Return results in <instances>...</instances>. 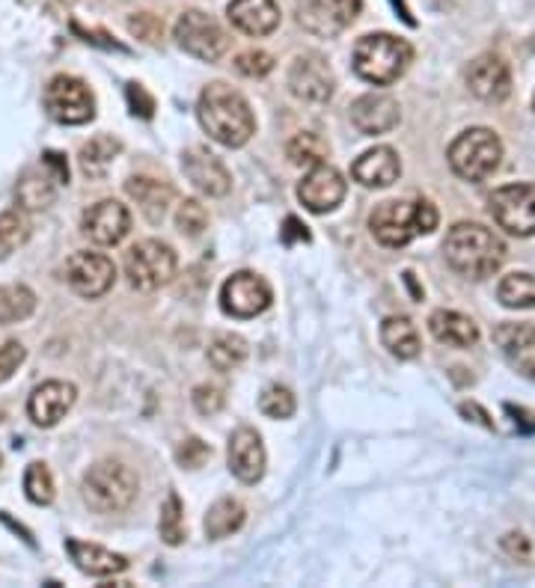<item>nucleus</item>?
Here are the masks:
<instances>
[{
	"label": "nucleus",
	"instance_id": "f257e3e1",
	"mask_svg": "<svg viewBox=\"0 0 535 588\" xmlns=\"http://www.w3.org/2000/svg\"><path fill=\"white\" fill-rule=\"evenodd\" d=\"M196 116H200L205 135L227 149H241L256 135V116H253L251 104L239 90H232L227 84L205 87L200 104H196Z\"/></svg>",
	"mask_w": 535,
	"mask_h": 588
},
{
	"label": "nucleus",
	"instance_id": "f03ea898",
	"mask_svg": "<svg viewBox=\"0 0 535 588\" xmlns=\"http://www.w3.org/2000/svg\"><path fill=\"white\" fill-rule=\"evenodd\" d=\"M444 256L449 268L470 280H485L500 271L506 261V244L494 229L482 223H456L446 232Z\"/></svg>",
	"mask_w": 535,
	"mask_h": 588
},
{
	"label": "nucleus",
	"instance_id": "7ed1b4c3",
	"mask_svg": "<svg viewBox=\"0 0 535 588\" xmlns=\"http://www.w3.org/2000/svg\"><path fill=\"white\" fill-rule=\"evenodd\" d=\"M437 220L441 215L429 200H387L375 205V212L369 215V229L378 244L399 250L417 235L434 232Z\"/></svg>",
	"mask_w": 535,
	"mask_h": 588
},
{
	"label": "nucleus",
	"instance_id": "20e7f679",
	"mask_svg": "<svg viewBox=\"0 0 535 588\" xmlns=\"http://www.w3.org/2000/svg\"><path fill=\"white\" fill-rule=\"evenodd\" d=\"M140 490V478L131 466L119 461H99L84 473L80 497L99 514H123L131 509Z\"/></svg>",
	"mask_w": 535,
	"mask_h": 588
},
{
	"label": "nucleus",
	"instance_id": "39448f33",
	"mask_svg": "<svg viewBox=\"0 0 535 588\" xmlns=\"http://www.w3.org/2000/svg\"><path fill=\"white\" fill-rule=\"evenodd\" d=\"M413 48L393 34H369L354 46V72L375 87H390L408 72Z\"/></svg>",
	"mask_w": 535,
	"mask_h": 588
},
{
	"label": "nucleus",
	"instance_id": "423d86ee",
	"mask_svg": "<svg viewBox=\"0 0 535 588\" xmlns=\"http://www.w3.org/2000/svg\"><path fill=\"white\" fill-rule=\"evenodd\" d=\"M446 158H449V167L458 179L485 181L500 167L502 143L491 128H468L453 140Z\"/></svg>",
	"mask_w": 535,
	"mask_h": 588
},
{
	"label": "nucleus",
	"instance_id": "0eeeda50",
	"mask_svg": "<svg viewBox=\"0 0 535 588\" xmlns=\"http://www.w3.org/2000/svg\"><path fill=\"white\" fill-rule=\"evenodd\" d=\"M176 268H179L176 250L155 238L137 241L126 253L128 285L137 292H158L161 285H167L176 277Z\"/></svg>",
	"mask_w": 535,
	"mask_h": 588
},
{
	"label": "nucleus",
	"instance_id": "6e6552de",
	"mask_svg": "<svg viewBox=\"0 0 535 588\" xmlns=\"http://www.w3.org/2000/svg\"><path fill=\"white\" fill-rule=\"evenodd\" d=\"M494 223L514 238L535 235V184H502L488 196Z\"/></svg>",
	"mask_w": 535,
	"mask_h": 588
},
{
	"label": "nucleus",
	"instance_id": "1a4fd4ad",
	"mask_svg": "<svg viewBox=\"0 0 535 588\" xmlns=\"http://www.w3.org/2000/svg\"><path fill=\"white\" fill-rule=\"evenodd\" d=\"M173 36H176V42H179L184 54L203 60V63H217V60L227 54V34H224L220 24H217L212 15H205V12H182L176 27H173Z\"/></svg>",
	"mask_w": 535,
	"mask_h": 588
},
{
	"label": "nucleus",
	"instance_id": "9d476101",
	"mask_svg": "<svg viewBox=\"0 0 535 588\" xmlns=\"http://www.w3.org/2000/svg\"><path fill=\"white\" fill-rule=\"evenodd\" d=\"M46 111L60 125H84L95 116V95L80 78L58 75L46 87Z\"/></svg>",
	"mask_w": 535,
	"mask_h": 588
},
{
	"label": "nucleus",
	"instance_id": "9b49d317",
	"mask_svg": "<svg viewBox=\"0 0 535 588\" xmlns=\"http://www.w3.org/2000/svg\"><path fill=\"white\" fill-rule=\"evenodd\" d=\"M66 283L72 292L87 301L104 297L116 283L114 259H107L104 253H90V250L72 253V259L66 261Z\"/></svg>",
	"mask_w": 535,
	"mask_h": 588
},
{
	"label": "nucleus",
	"instance_id": "f8f14e48",
	"mask_svg": "<svg viewBox=\"0 0 535 588\" xmlns=\"http://www.w3.org/2000/svg\"><path fill=\"white\" fill-rule=\"evenodd\" d=\"M271 285L259 273L239 271L229 277L220 289V306L232 318H256L271 306Z\"/></svg>",
	"mask_w": 535,
	"mask_h": 588
},
{
	"label": "nucleus",
	"instance_id": "ddd939ff",
	"mask_svg": "<svg viewBox=\"0 0 535 588\" xmlns=\"http://www.w3.org/2000/svg\"><path fill=\"white\" fill-rule=\"evenodd\" d=\"M297 200L313 215H328L333 208H340L345 200V179L336 167L328 161H321L316 167H309L304 181L297 184Z\"/></svg>",
	"mask_w": 535,
	"mask_h": 588
},
{
	"label": "nucleus",
	"instance_id": "4468645a",
	"mask_svg": "<svg viewBox=\"0 0 535 588\" xmlns=\"http://www.w3.org/2000/svg\"><path fill=\"white\" fill-rule=\"evenodd\" d=\"M360 12V0H301L297 22L304 30L316 36H336L354 24Z\"/></svg>",
	"mask_w": 535,
	"mask_h": 588
},
{
	"label": "nucleus",
	"instance_id": "2eb2a0df",
	"mask_svg": "<svg viewBox=\"0 0 535 588\" xmlns=\"http://www.w3.org/2000/svg\"><path fill=\"white\" fill-rule=\"evenodd\" d=\"M84 235L99 247H116L131 229V212L116 200H102L84 215Z\"/></svg>",
	"mask_w": 535,
	"mask_h": 588
},
{
	"label": "nucleus",
	"instance_id": "dca6fc26",
	"mask_svg": "<svg viewBox=\"0 0 535 588\" xmlns=\"http://www.w3.org/2000/svg\"><path fill=\"white\" fill-rule=\"evenodd\" d=\"M468 87L482 102L500 104L512 95V72L497 54H482L470 63Z\"/></svg>",
	"mask_w": 535,
	"mask_h": 588
},
{
	"label": "nucleus",
	"instance_id": "f3484780",
	"mask_svg": "<svg viewBox=\"0 0 535 588\" xmlns=\"http://www.w3.org/2000/svg\"><path fill=\"white\" fill-rule=\"evenodd\" d=\"M352 123L366 137L390 135L402 123V107L387 92H369L352 104Z\"/></svg>",
	"mask_w": 535,
	"mask_h": 588
},
{
	"label": "nucleus",
	"instance_id": "a211bd4d",
	"mask_svg": "<svg viewBox=\"0 0 535 588\" xmlns=\"http://www.w3.org/2000/svg\"><path fill=\"white\" fill-rule=\"evenodd\" d=\"M229 470L232 475L244 482V485H256L259 478L265 475V446L263 437H259V431L247 429V425H241V429L232 431V437H229Z\"/></svg>",
	"mask_w": 535,
	"mask_h": 588
},
{
	"label": "nucleus",
	"instance_id": "6ab92c4d",
	"mask_svg": "<svg viewBox=\"0 0 535 588\" xmlns=\"http://www.w3.org/2000/svg\"><path fill=\"white\" fill-rule=\"evenodd\" d=\"M75 398H78L75 384L46 381V384L36 386L30 398H27V417L34 419V425H39V429H54L60 419L72 410Z\"/></svg>",
	"mask_w": 535,
	"mask_h": 588
},
{
	"label": "nucleus",
	"instance_id": "aec40b11",
	"mask_svg": "<svg viewBox=\"0 0 535 588\" xmlns=\"http://www.w3.org/2000/svg\"><path fill=\"white\" fill-rule=\"evenodd\" d=\"M333 75L328 63L316 54H304V57H297L289 68V90L297 99H304V102H328L333 95Z\"/></svg>",
	"mask_w": 535,
	"mask_h": 588
},
{
	"label": "nucleus",
	"instance_id": "412c9836",
	"mask_svg": "<svg viewBox=\"0 0 535 588\" xmlns=\"http://www.w3.org/2000/svg\"><path fill=\"white\" fill-rule=\"evenodd\" d=\"M182 170L196 191L205 193V196H224L232 188V176H229L227 164L203 146H194L184 152Z\"/></svg>",
	"mask_w": 535,
	"mask_h": 588
},
{
	"label": "nucleus",
	"instance_id": "4be33fe9",
	"mask_svg": "<svg viewBox=\"0 0 535 588\" xmlns=\"http://www.w3.org/2000/svg\"><path fill=\"white\" fill-rule=\"evenodd\" d=\"M352 176L364 188H390L402 176L399 152L390 146L369 149V152H364L360 158L354 161Z\"/></svg>",
	"mask_w": 535,
	"mask_h": 588
},
{
	"label": "nucleus",
	"instance_id": "5701e85b",
	"mask_svg": "<svg viewBox=\"0 0 535 588\" xmlns=\"http://www.w3.org/2000/svg\"><path fill=\"white\" fill-rule=\"evenodd\" d=\"M227 15L247 36H271L280 27V7L273 0H232Z\"/></svg>",
	"mask_w": 535,
	"mask_h": 588
},
{
	"label": "nucleus",
	"instance_id": "b1692460",
	"mask_svg": "<svg viewBox=\"0 0 535 588\" xmlns=\"http://www.w3.org/2000/svg\"><path fill=\"white\" fill-rule=\"evenodd\" d=\"M66 550L68 555H72L75 567L84 571V574H90V577H114V574H123L128 567L126 555L114 553V550H104L99 544L68 538Z\"/></svg>",
	"mask_w": 535,
	"mask_h": 588
},
{
	"label": "nucleus",
	"instance_id": "393cba45",
	"mask_svg": "<svg viewBox=\"0 0 535 588\" xmlns=\"http://www.w3.org/2000/svg\"><path fill=\"white\" fill-rule=\"evenodd\" d=\"M429 330L437 342H444L449 348H473L479 342L476 321L453 309H437L429 316Z\"/></svg>",
	"mask_w": 535,
	"mask_h": 588
},
{
	"label": "nucleus",
	"instance_id": "a878e982",
	"mask_svg": "<svg viewBox=\"0 0 535 588\" xmlns=\"http://www.w3.org/2000/svg\"><path fill=\"white\" fill-rule=\"evenodd\" d=\"M128 196L140 205V212L147 217L149 223H161L164 215H167V205L173 200V191L167 184H161L155 179H147V176H135V179L126 181Z\"/></svg>",
	"mask_w": 535,
	"mask_h": 588
},
{
	"label": "nucleus",
	"instance_id": "bb28decb",
	"mask_svg": "<svg viewBox=\"0 0 535 588\" xmlns=\"http://www.w3.org/2000/svg\"><path fill=\"white\" fill-rule=\"evenodd\" d=\"M381 342H384V348H387L393 357H399V360L420 357V333L413 328V321L405 316L384 318V324H381Z\"/></svg>",
	"mask_w": 535,
	"mask_h": 588
},
{
	"label": "nucleus",
	"instance_id": "cd10ccee",
	"mask_svg": "<svg viewBox=\"0 0 535 588\" xmlns=\"http://www.w3.org/2000/svg\"><path fill=\"white\" fill-rule=\"evenodd\" d=\"M494 342L500 345V351L509 360L533 362L535 357V324L530 321H506L500 328L494 330Z\"/></svg>",
	"mask_w": 535,
	"mask_h": 588
},
{
	"label": "nucleus",
	"instance_id": "c85d7f7f",
	"mask_svg": "<svg viewBox=\"0 0 535 588\" xmlns=\"http://www.w3.org/2000/svg\"><path fill=\"white\" fill-rule=\"evenodd\" d=\"M58 176L30 170L18 181V188H15L18 208L22 212H42V208H48V205L54 203V196H58Z\"/></svg>",
	"mask_w": 535,
	"mask_h": 588
},
{
	"label": "nucleus",
	"instance_id": "c756f323",
	"mask_svg": "<svg viewBox=\"0 0 535 588\" xmlns=\"http://www.w3.org/2000/svg\"><path fill=\"white\" fill-rule=\"evenodd\" d=\"M244 517H247V511H244L239 499H217L215 506L208 509V514H205V535L212 541H220V538H227L232 532H239L244 526Z\"/></svg>",
	"mask_w": 535,
	"mask_h": 588
},
{
	"label": "nucleus",
	"instance_id": "7c9ffc66",
	"mask_svg": "<svg viewBox=\"0 0 535 588\" xmlns=\"http://www.w3.org/2000/svg\"><path fill=\"white\" fill-rule=\"evenodd\" d=\"M119 152H123V143L114 137H92L90 143L80 149V170L90 179H102Z\"/></svg>",
	"mask_w": 535,
	"mask_h": 588
},
{
	"label": "nucleus",
	"instance_id": "2f4dec72",
	"mask_svg": "<svg viewBox=\"0 0 535 588\" xmlns=\"http://www.w3.org/2000/svg\"><path fill=\"white\" fill-rule=\"evenodd\" d=\"M36 312V294L27 285H0V324H18Z\"/></svg>",
	"mask_w": 535,
	"mask_h": 588
},
{
	"label": "nucleus",
	"instance_id": "473e14b6",
	"mask_svg": "<svg viewBox=\"0 0 535 588\" xmlns=\"http://www.w3.org/2000/svg\"><path fill=\"white\" fill-rule=\"evenodd\" d=\"M247 360V342L239 333H217L208 345V362L215 372H232Z\"/></svg>",
	"mask_w": 535,
	"mask_h": 588
},
{
	"label": "nucleus",
	"instance_id": "72a5a7b5",
	"mask_svg": "<svg viewBox=\"0 0 535 588\" xmlns=\"http://www.w3.org/2000/svg\"><path fill=\"white\" fill-rule=\"evenodd\" d=\"M497 297L506 309H535V277L533 273H509L497 285Z\"/></svg>",
	"mask_w": 535,
	"mask_h": 588
},
{
	"label": "nucleus",
	"instance_id": "f704fd0d",
	"mask_svg": "<svg viewBox=\"0 0 535 588\" xmlns=\"http://www.w3.org/2000/svg\"><path fill=\"white\" fill-rule=\"evenodd\" d=\"M285 155L297 167H316L321 161H328V143L319 135H313V131H301V135L289 140Z\"/></svg>",
	"mask_w": 535,
	"mask_h": 588
},
{
	"label": "nucleus",
	"instance_id": "c9c22d12",
	"mask_svg": "<svg viewBox=\"0 0 535 588\" xmlns=\"http://www.w3.org/2000/svg\"><path fill=\"white\" fill-rule=\"evenodd\" d=\"M27 238H30V220L22 208L3 212L0 215V261L7 259L15 247H22Z\"/></svg>",
	"mask_w": 535,
	"mask_h": 588
},
{
	"label": "nucleus",
	"instance_id": "e433bc0d",
	"mask_svg": "<svg viewBox=\"0 0 535 588\" xmlns=\"http://www.w3.org/2000/svg\"><path fill=\"white\" fill-rule=\"evenodd\" d=\"M184 509H182V499L179 494H167L164 499V506H161V521H158V532L164 541L170 544V547H179L184 541Z\"/></svg>",
	"mask_w": 535,
	"mask_h": 588
},
{
	"label": "nucleus",
	"instance_id": "4c0bfd02",
	"mask_svg": "<svg viewBox=\"0 0 535 588\" xmlns=\"http://www.w3.org/2000/svg\"><path fill=\"white\" fill-rule=\"evenodd\" d=\"M24 494L34 506H51L54 499V478H51V470L46 464H34L24 470Z\"/></svg>",
	"mask_w": 535,
	"mask_h": 588
},
{
	"label": "nucleus",
	"instance_id": "58836bf2",
	"mask_svg": "<svg viewBox=\"0 0 535 588\" xmlns=\"http://www.w3.org/2000/svg\"><path fill=\"white\" fill-rule=\"evenodd\" d=\"M259 410H263L268 419H289L295 413V396H292V389L280 384L268 386L263 398H259Z\"/></svg>",
	"mask_w": 535,
	"mask_h": 588
},
{
	"label": "nucleus",
	"instance_id": "ea45409f",
	"mask_svg": "<svg viewBox=\"0 0 535 588\" xmlns=\"http://www.w3.org/2000/svg\"><path fill=\"white\" fill-rule=\"evenodd\" d=\"M176 227L188 238L203 235L205 227H208V212H205L196 200H184V203L179 205V215H176Z\"/></svg>",
	"mask_w": 535,
	"mask_h": 588
},
{
	"label": "nucleus",
	"instance_id": "a19ab883",
	"mask_svg": "<svg viewBox=\"0 0 535 588\" xmlns=\"http://www.w3.org/2000/svg\"><path fill=\"white\" fill-rule=\"evenodd\" d=\"M235 68L244 78H265L273 72V57L268 51H244L235 57Z\"/></svg>",
	"mask_w": 535,
	"mask_h": 588
},
{
	"label": "nucleus",
	"instance_id": "79ce46f5",
	"mask_svg": "<svg viewBox=\"0 0 535 588\" xmlns=\"http://www.w3.org/2000/svg\"><path fill=\"white\" fill-rule=\"evenodd\" d=\"M191 398H194L196 413H203V417H215V413H220V410H224V405H227L224 389L215 384H200Z\"/></svg>",
	"mask_w": 535,
	"mask_h": 588
},
{
	"label": "nucleus",
	"instance_id": "37998d69",
	"mask_svg": "<svg viewBox=\"0 0 535 588\" xmlns=\"http://www.w3.org/2000/svg\"><path fill=\"white\" fill-rule=\"evenodd\" d=\"M24 357H27V351H24V345L18 340L0 342V384H7L12 374L18 372Z\"/></svg>",
	"mask_w": 535,
	"mask_h": 588
},
{
	"label": "nucleus",
	"instance_id": "c03bdc74",
	"mask_svg": "<svg viewBox=\"0 0 535 588\" xmlns=\"http://www.w3.org/2000/svg\"><path fill=\"white\" fill-rule=\"evenodd\" d=\"M208 455H212V449H208L200 437H188V440L179 443L176 461H179V466H184V470H196V466H203L205 461H208Z\"/></svg>",
	"mask_w": 535,
	"mask_h": 588
},
{
	"label": "nucleus",
	"instance_id": "a18cd8bd",
	"mask_svg": "<svg viewBox=\"0 0 535 588\" xmlns=\"http://www.w3.org/2000/svg\"><path fill=\"white\" fill-rule=\"evenodd\" d=\"M128 30L135 36H140V39H147V42H158L161 34H164V24L155 18V15H149V12H140V15H135V18H128Z\"/></svg>",
	"mask_w": 535,
	"mask_h": 588
},
{
	"label": "nucleus",
	"instance_id": "49530a36",
	"mask_svg": "<svg viewBox=\"0 0 535 588\" xmlns=\"http://www.w3.org/2000/svg\"><path fill=\"white\" fill-rule=\"evenodd\" d=\"M502 550L514 559H530L533 553V547H530V538H524L521 532H509L506 538H502Z\"/></svg>",
	"mask_w": 535,
	"mask_h": 588
},
{
	"label": "nucleus",
	"instance_id": "de8ad7c7",
	"mask_svg": "<svg viewBox=\"0 0 535 588\" xmlns=\"http://www.w3.org/2000/svg\"><path fill=\"white\" fill-rule=\"evenodd\" d=\"M128 104H131V111H135L137 104H140V111H137V114L143 116V119H149V116H152V111H155V102L149 99L147 90H143L140 84H128Z\"/></svg>",
	"mask_w": 535,
	"mask_h": 588
},
{
	"label": "nucleus",
	"instance_id": "09e8293b",
	"mask_svg": "<svg viewBox=\"0 0 535 588\" xmlns=\"http://www.w3.org/2000/svg\"><path fill=\"white\" fill-rule=\"evenodd\" d=\"M280 238H283V244H295V241H309V232L297 217H289V220H285L283 235Z\"/></svg>",
	"mask_w": 535,
	"mask_h": 588
},
{
	"label": "nucleus",
	"instance_id": "8fccbe9b",
	"mask_svg": "<svg viewBox=\"0 0 535 588\" xmlns=\"http://www.w3.org/2000/svg\"><path fill=\"white\" fill-rule=\"evenodd\" d=\"M46 167L54 170L60 184H68V164L63 161V155H58V152H46Z\"/></svg>",
	"mask_w": 535,
	"mask_h": 588
},
{
	"label": "nucleus",
	"instance_id": "3c124183",
	"mask_svg": "<svg viewBox=\"0 0 535 588\" xmlns=\"http://www.w3.org/2000/svg\"><path fill=\"white\" fill-rule=\"evenodd\" d=\"M461 417H476V422H482L485 429H494V422H491L488 413L479 408V405H473V401H470V405H461Z\"/></svg>",
	"mask_w": 535,
	"mask_h": 588
},
{
	"label": "nucleus",
	"instance_id": "603ef678",
	"mask_svg": "<svg viewBox=\"0 0 535 588\" xmlns=\"http://www.w3.org/2000/svg\"><path fill=\"white\" fill-rule=\"evenodd\" d=\"M524 372L530 374V378H533V381H535V362H524Z\"/></svg>",
	"mask_w": 535,
	"mask_h": 588
},
{
	"label": "nucleus",
	"instance_id": "864d4df0",
	"mask_svg": "<svg viewBox=\"0 0 535 588\" xmlns=\"http://www.w3.org/2000/svg\"><path fill=\"white\" fill-rule=\"evenodd\" d=\"M0 422H3V408H0Z\"/></svg>",
	"mask_w": 535,
	"mask_h": 588
},
{
	"label": "nucleus",
	"instance_id": "5fc2aeb1",
	"mask_svg": "<svg viewBox=\"0 0 535 588\" xmlns=\"http://www.w3.org/2000/svg\"><path fill=\"white\" fill-rule=\"evenodd\" d=\"M533 111H535V95H533Z\"/></svg>",
	"mask_w": 535,
	"mask_h": 588
}]
</instances>
